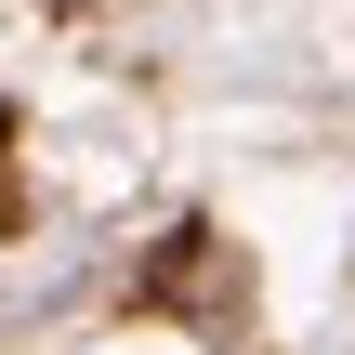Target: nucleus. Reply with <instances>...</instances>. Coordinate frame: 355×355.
<instances>
[{"label":"nucleus","instance_id":"f257e3e1","mask_svg":"<svg viewBox=\"0 0 355 355\" xmlns=\"http://www.w3.org/2000/svg\"><path fill=\"white\" fill-rule=\"evenodd\" d=\"M132 303H145V316H211V329H237V316H250V263H237L211 224H184V237L132 277Z\"/></svg>","mask_w":355,"mask_h":355},{"label":"nucleus","instance_id":"f03ea898","mask_svg":"<svg viewBox=\"0 0 355 355\" xmlns=\"http://www.w3.org/2000/svg\"><path fill=\"white\" fill-rule=\"evenodd\" d=\"M0 145H13V119H0ZM0 224H26V184H13V158H0Z\"/></svg>","mask_w":355,"mask_h":355}]
</instances>
